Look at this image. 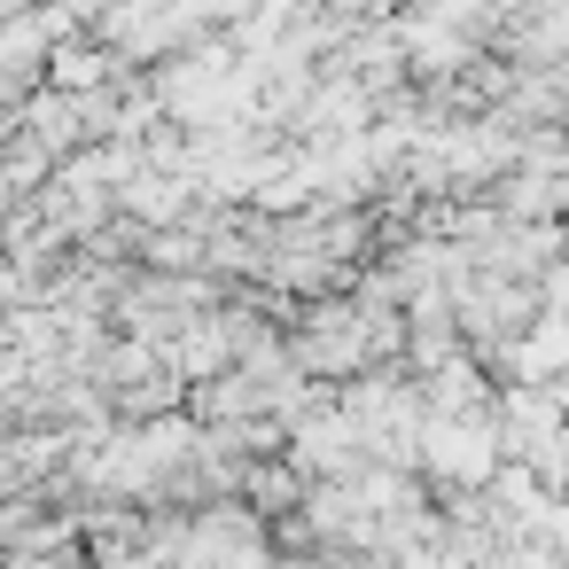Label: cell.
Instances as JSON below:
<instances>
[{
    "instance_id": "6da1fadb",
    "label": "cell",
    "mask_w": 569,
    "mask_h": 569,
    "mask_svg": "<svg viewBox=\"0 0 569 569\" xmlns=\"http://www.w3.org/2000/svg\"><path fill=\"white\" fill-rule=\"evenodd\" d=\"M491 460H499L491 429H476V421H437L429 429V468L437 476H483Z\"/></svg>"
}]
</instances>
